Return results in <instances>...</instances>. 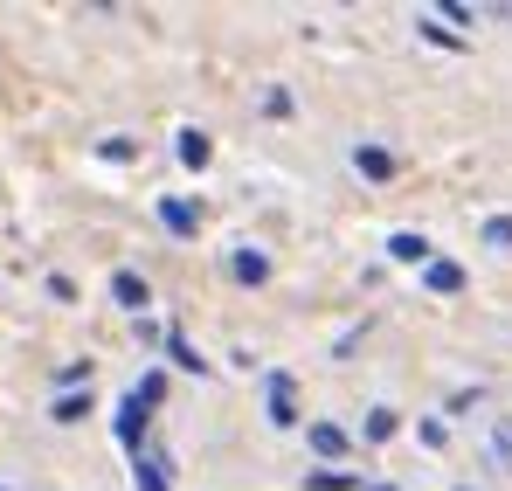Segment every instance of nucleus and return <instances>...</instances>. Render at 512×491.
Segmentation results:
<instances>
[{
  "label": "nucleus",
  "instance_id": "1",
  "mask_svg": "<svg viewBox=\"0 0 512 491\" xmlns=\"http://www.w3.org/2000/svg\"><path fill=\"white\" fill-rule=\"evenodd\" d=\"M229 270H236V284H263V277H270V256H263V249H236Z\"/></svg>",
  "mask_w": 512,
  "mask_h": 491
},
{
  "label": "nucleus",
  "instance_id": "2",
  "mask_svg": "<svg viewBox=\"0 0 512 491\" xmlns=\"http://www.w3.org/2000/svg\"><path fill=\"white\" fill-rule=\"evenodd\" d=\"M111 298H118L125 312H139V305H146V277H139V270H118V277H111Z\"/></svg>",
  "mask_w": 512,
  "mask_h": 491
},
{
  "label": "nucleus",
  "instance_id": "3",
  "mask_svg": "<svg viewBox=\"0 0 512 491\" xmlns=\"http://www.w3.org/2000/svg\"><path fill=\"white\" fill-rule=\"evenodd\" d=\"M388 256H395V263H429V243L416 229H395V236H388Z\"/></svg>",
  "mask_w": 512,
  "mask_h": 491
},
{
  "label": "nucleus",
  "instance_id": "4",
  "mask_svg": "<svg viewBox=\"0 0 512 491\" xmlns=\"http://www.w3.org/2000/svg\"><path fill=\"white\" fill-rule=\"evenodd\" d=\"M160 222H167L173 236H194V229H201V215H194L187 201H173V194H167V201H160Z\"/></svg>",
  "mask_w": 512,
  "mask_h": 491
},
{
  "label": "nucleus",
  "instance_id": "5",
  "mask_svg": "<svg viewBox=\"0 0 512 491\" xmlns=\"http://www.w3.org/2000/svg\"><path fill=\"white\" fill-rule=\"evenodd\" d=\"M353 166H360L367 180H395V160H388L381 146H353Z\"/></svg>",
  "mask_w": 512,
  "mask_h": 491
},
{
  "label": "nucleus",
  "instance_id": "6",
  "mask_svg": "<svg viewBox=\"0 0 512 491\" xmlns=\"http://www.w3.org/2000/svg\"><path fill=\"white\" fill-rule=\"evenodd\" d=\"M270 422H277V429H291V422H298V409H291V381H284V374L270 381Z\"/></svg>",
  "mask_w": 512,
  "mask_h": 491
},
{
  "label": "nucleus",
  "instance_id": "7",
  "mask_svg": "<svg viewBox=\"0 0 512 491\" xmlns=\"http://www.w3.org/2000/svg\"><path fill=\"white\" fill-rule=\"evenodd\" d=\"M423 284L429 291H464V270L457 263H423Z\"/></svg>",
  "mask_w": 512,
  "mask_h": 491
},
{
  "label": "nucleus",
  "instance_id": "8",
  "mask_svg": "<svg viewBox=\"0 0 512 491\" xmlns=\"http://www.w3.org/2000/svg\"><path fill=\"white\" fill-rule=\"evenodd\" d=\"M208 153H215V146H208V132H180V166H194V173H201Z\"/></svg>",
  "mask_w": 512,
  "mask_h": 491
},
{
  "label": "nucleus",
  "instance_id": "9",
  "mask_svg": "<svg viewBox=\"0 0 512 491\" xmlns=\"http://www.w3.org/2000/svg\"><path fill=\"white\" fill-rule=\"evenodd\" d=\"M118 436H125V443H139V436H146V402H139V395L118 409Z\"/></svg>",
  "mask_w": 512,
  "mask_h": 491
},
{
  "label": "nucleus",
  "instance_id": "10",
  "mask_svg": "<svg viewBox=\"0 0 512 491\" xmlns=\"http://www.w3.org/2000/svg\"><path fill=\"white\" fill-rule=\"evenodd\" d=\"M312 450H319V457H346V429H333V422H312Z\"/></svg>",
  "mask_w": 512,
  "mask_h": 491
},
{
  "label": "nucleus",
  "instance_id": "11",
  "mask_svg": "<svg viewBox=\"0 0 512 491\" xmlns=\"http://www.w3.org/2000/svg\"><path fill=\"white\" fill-rule=\"evenodd\" d=\"M312 491H360L353 471H312Z\"/></svg>",
  "mask_w": 512,
  "mask_h": 491
},
{
  "label": "nucleus",
  "instance_id": "12",
  "mask_svg": "<svg viewBox=\"0 0 512 491\" xmlns=\"http://www.w3.org/2000/svg\"><path fill=\"white\" fill-rule=\"evenodd\" d=\"M395 429H402V415H395V409H374V415H367V436H374V443H388Z\"/></svg>",
  "mask_w": 512,
  "mask_h": 491
},
{
  "label": "nucleus",
  "instance_id": "13",
  "mask_svg": "<svg viewBox=\"0 0 512 491\" xmlns=\"http://www.w3.org/2000/svg\"><path fill=\"white\" fill-rule=\"evenodd\" d=\"M90 415V402H84V388H70L63 402H56V422H84Z\"/></svg>",
  "mask_w": 512,
  "mask_h": 491
},
{
  "label": "nucleus",
  "instance_id": "14",
  "mask_svg": "<svg viewBox=\"0 0 512 491\" xmlns=\"http://www.w3.org/2000/svg\"><path fill=\"white\" fill-rule=\"evenodd\" d=\"M492 457L512 471V422H492Z\"/></svg>",
  "mask_w": 512,
  "mask_h": 491
},
{
  "label": "nucleus",
  "instance_id": "15",
  "mask_svg": "<svg viewBox=\"0 0 512 491\" xmlns=\"http://www.w3.org/2000/svg\"><path fill=\"white\" fill-rule=\"evenodd\" d=\"M485 243H492V249H512V215H492V222H485Z\"/></svg>",
  "mask_w": 512,
  "mask_h": 491
},
{
  "label": "nucleus",
  "instance_id": "16",
  "mask_svg": "<svg viewBox=\"0 0 512 491\" xmlns=\"http://www.w3.org/2000/svg\"><path fill=\"white\" fill-rule=\"evenodd\" d=\"M423 42H443V49H457V35H450V28H436V14H423Z\"/></svg>",
  "mask_w": 512,
  "mask_h": 491
},
{
  "label": "nucleus",
  "instance_id": "17",
  "mask_svg": "<svg viewBox=\"0 0 512 491\" xmlns=\"http://www.w3.org/2000/svg\"><path fill=\"white\" fill-rule=\"evenodd\" d=\"M139 491H167V478H160V464H139Z\"/></svg>",
  "mask_w": 512,
  "mask_h": 491
},
{
  "label": "nucleus",
  "instance_id": "18",
  "mask_svg": "<svg viewBox=\"0 0 512 491\" xmlns=\"http://www.w3.org/2000/svg\"><path fill=\"white\" fill-rule=\"evenodd\" d=\"M367 491H388V485H367Z\"/></svg>",
  "mask_w": 512,
  "mask_h": 491
}]
</instances>
